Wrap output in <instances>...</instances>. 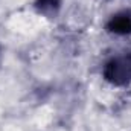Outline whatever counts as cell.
<instances>
[{
	"mask_svg": "<svg viewBox=\"0 0 131 131\" xmlns=\"http://www.w3.org/2000/svg\"><path fill=\"white\" fill-rule=\"evenodd\" d=\"M108 28L116 34H127L131 32V17L127 14H119L111 18Z\"/></svg>",
	"mask_w": 131,
	"mask_h": 131,
	"instance_id": "obj_2",
	"label": "cell"
},
{
	"mask_svg": "<svg viewBox=\"0 0 131 131\" xmlns=\"http://www.w3.org/2000/svg\"><path fill=\"white\" fill-rule=\"evenodd\" d=\"M104 75L113 84H117V85L127 84L131 79V64L128 61V58L110 61L105 67V70H104Z\"/></svg>",
	"mask_w": 131,
	"mask_h": 131,
	"instance_id": "obj_1",
	"label": "cell"
},
{
	"mask_svg": "<svg viewBox=\"0 0 131 131\" xmlns=\"http://www.w3.org/2000/svg\"><path fill=\"white\" fill-rule=\"evenodd\" d=\"M128 61H130V64H131V55H130V57H128Z\"/></svg>",
	"mask_w": 131,
	"mask_h": 131,
	"instance_id": "obj_4",
	"label": "cell"
},
{
	"mask_svg": "<svg viewBox=\"0 0 131 131\" xmlns=\"http://www.w3.org/2000/svg\"><path fill=\"white\" fill-rule=\"evenodd\" d=\"M58 6V0H38V8L41 11H53Z\"/></svg>",
	"mask_w": 131,
	"mask_h": 131,
	"instance_id": "obj_3",
	"label": "cell"
}]
</instances>
